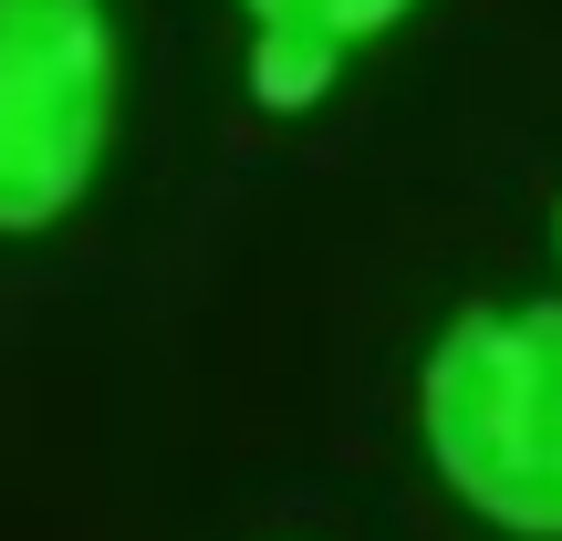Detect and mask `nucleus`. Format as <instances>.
I'll return each instance as SVG.
<instances>
[{"instance_id": "f257e3e1", "label": "nucleus", "mask_w": 562, "mask_h": 541, "mask_svg": "<svg viewBox=\"0 0 562 541\" xmlns=\"http://www.w3.org/2000/svg\"><path fill=\"white\" fill-rule=\"evenodd\" d=\"M417 427L438 480L490 531L562 541V302L459 313L427 354Z\"/></svg>"}, {"instance_id": "f03ea898", "label": "nucleus", "mask_w": 562, "mask_h": 541, "mask_svg": "<svg viewBox=\"0 0 562 541\" xmlns=\"http://www.w3.org/2000/svg\"><path fill=\"white\" fill-rule=\"evenodd\" d=\"M115 136L104 0H0V240L74 219Z\"/></svg>"}, {"instance_id": "7ed1b4c3", "label": "nucleus", "mask_w": 562, "mask_h": 541, "mask_svg": "<svg viewBox=\"0 0 562 541\" xmlns=\"http://www.w3.org/2000/svg\"><path fill=\"white\" fill-rule=\"evenodd\" d=\"M240 11H250V94L292 115V104L323 94V74L344 53L385 42L417 0H240Z\"/></svg>"}, {"instance_id": "20e7f679", "label": "nucleus", "mask_w": 562, "mask_h": 541, "mask_svg": "<svg viewBox=\"0 0 562 541\" xmlns=\"http://www.w3.org/2000/svg\"><path fill=\"white\" fill-rule=\"evenodd\" d=\"M552 240H562V208H552Z\"/></svg>"}]
</instances>
